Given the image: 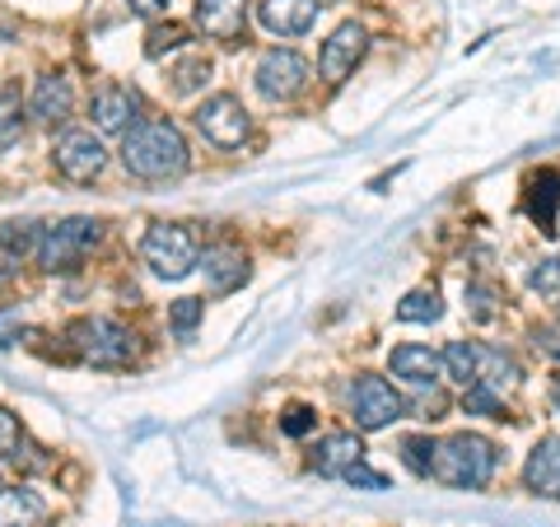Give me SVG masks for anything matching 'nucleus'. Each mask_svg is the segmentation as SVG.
Segmentation results:
<instances>
[{"mask_svg":"<svg viewBox=\"0 0 560 527\" xmlns=\"http://www.w3.org/2000/svg\"><path fill=\"white\" fill-rule=\"evenodd\" d=\"M388 368H393L397 378L416 383V388H430V383L444 374V360H440V350H430V346H416V341H407V346H397L393 355H388Z\"/></svg>","mask_w":560,"mask_h":527,"instance_id":"obj_16","label":"nucleus"},{"mask_svg":"<svg viewBox=\"0 0 560 527\" xmlns=\"http://www.w3.org/2000/svg\"><path fill=\"white\" fill-rule=\"evenodd\" d=\"M20 337H24V313L14 304H5V308H0V350L14 346Z\"/></svg>","mask_w":560,"mask_h":527,"instance_id":"obj_35","label":"nucleus"},{"mask_svg":"<svg viewBox=\"0 0 560 527\" xmlns=\"http://www.w3.org/2000/svg\"><path fill=\"white\" fill-rule=\"evenodd\" d=\"M70 108H75V84L66 75H43L33 84V98H28V113L38 121H66Z\"/></svg>","mask_w":560,"mask_h":527,"instance_id":"obj_17","label":"nucleus"},{"mask_svg":"<svg viewBox=\"0 0 560 527\" xmlns=\"http://www.w3.org/2000/svg\"><path fill=\"white\" fill-rule=\"evenodd\" d=\"M20 444H24L20 420H14L10 411H0V462H5V458H20Z\"/></svg>","mask_w":560,"mask_h":527,"instance_id":"obj_32","label":"nucleus"},{"mask_svg":"<svg viewBox=\"0 0 560 527\" xmlns=\"http://www.w3.org/2000/svg\"><path fill=\"white\" fill-rule=\"evenodd\" d=\"M341 481H346V485H360V490H388V477H383V471H374L370 462L346 467V471H341Z\"/></svg>","mask_w":560,"mask_h":527,"instance_id":"obj_33","label":"nucleus"},{"mask_svg":"<svg viewBox=\"0 0 560 527\" xmlns=\"http://www.w3.org/2000/svg\"><path fill=\"white\" fill-rule=\"evenodd\" d=\"M66 341H70V350H75L84 364H94V368H121V364H131V355H136V337L121 323H113V318H80V323H70Z\"/></svg>","mask_w":560,"mask_h":527,"instance_id":"obj_4","label":"nucleus"},{"mask_svg":"<svg viewBox=\"0 0 560 527\" xmlns=\"http://www.w3.org/2000/svg\"><path fill=\"white\" fill-rule=\"evenodd\" d=\"M430 477L453 490H481L495 477V444L486 434H448L434 444Z\"/></svg>","mask_w":560,"mask_h":527,"instance_id":"obj_2","label":"nucleus"},{"mask_svg":"<svg viewBox=\"0 0 560 527\" xmlns=\"http://www.w3.org/2000/svg\"><path fill=\"white\" fill-rule=\"evenodd\" d=\"M197 267L206 276L210 294H230V290H238L243 280H248V257H243L234 243H215V248H206L197 257Z\"/></svg>","mask_w":560,"mask_h":527,"instance_id":"obj_12","label":"nucleus"},{"mask_svg":"<svg viewBox=\"0 0 560 527\" xmlns=\"http://www.w3.org/2000/svg\"><path fill=\"white\" fill-rule=\"evenodd\" d=\"M463 304H467V313H471V318H495V290H490V285H481V280H471V285L463 290Z\"/></svg>","mask_w":560,"mask_h":527,"instance_id":"obj_30","label":"nucleus"},{"mask_svg":"<svg viewBox=\"0 0 560 527\" xmlns=\"http://www.w3.org/2000/svg\"><path fill=\"white\" fill-rule=\"evenodd\" d=\"M551 407L560 411V374H556V383H551Z\"/></svg>","mask_w":560,"mask_h":527,"instance_id":"obj_37","label":"nucleus"},{"mask_svg":"<svg viewBox=\"0 0 560 527\" xmlns=\"http://www.w3.org/2000/svg\"><path fill=\"white\" fill-rule=\"evenodd\" d=\"M197 131L210 140L215 150H238L253 136V117L234 94H210L197 108Z\"/></svg>","mask_w":560,"mask_h":527,"instance_id":"obj_7","label":"nucleus"},{"mask_svg":"<svg viewBox=\"0 0 560 527\" xmlns=\"http://www.w3.org/2000/svg\"><path fill=\"white\" fill-rule=\"evenodd\" d=\"M528 285H533V294H547V298H556V294H560V257L537 261L533 276H528Z\"/></svg>","mask_w":560,"mask_h":527,"instance_id":"obj_31","label":"nucleus"},{"mask_svg":"<svg viewBox=\"0 0 560 527\" xmlns=\"http://www.w3.org/2000/svg\"><path fill=\"white\" fill-rule=\"evenodd\" d=\"M24 136V98L14 84H0V150H10Z\"/></svg>","mask_w":560,"mask_h":527,"instance_id":"obj_23","label":"nucleus"},{"mask_svg":"<svg viewBox=\"0 0 560 527\" xmlns=\"http://www.w3.org/2000/svg\"><path fill=\"white\" fill-rule=\"evenodd\" d=\"M523 485H528L533 495L560 500V434H547L528 453V462H523Z\"/></svg>","mask_w":560,"mask_h":527,"instance_id":"obj_14","label":"nucleus"},{"mask_svg":"<svg viewBox=\"0 0 560 527\" xmlns=\"http://www.w3.org/2000/svg\"><path fill=\"white\" fill-rule=\"evenodd\" d=\"M401 462H407L416 477H430V462H434V444L425 434H411V438H401Z\"/></svg>","mask_w":560,"mask_h":527,"instance_id":"obj_26","label":"nucleus"},{"mask_svg":"<svg viewBox=\"0 0 560 527\" xmlns=\"http://www.w3.org/2000/svg\"><path fill=\"white\" fill-rule=\"evenodd\" d=\"M201 313H206L201 298H178V304L168 308V327H173V337H178V341H191V337H197Z\"/></svg>","mask_w":560,"mask_h":527,"instance_id":"obj_24","label":"nucleus"},{"mask_svg":"<svg viewBox=\"0 0 560 527\" xmlns=\"http://www.w3.org/2000/svg\"><path fill=\"white\" fill-rule=\"evenodd\" d=\"M168 0H131V10L136 14H145V20H154V14H164Z\"/></svg>","mask_w":560,"mask_h":527,"instance_id":"obj_36","label":"nucleus"},{"mask_svg":"<svg viewBox=\"0 0 560 527\" xmlns=\"http://www.w3.org/2000/svg\"><path fill=\"white\" fill-rule=\"evenodd\" d=\"M103 238V224L90 220V215H70V220H57L47 224V230L38 234V253H33V261H38L43 271H75L84 257H90L98 248Z\"/></svg>","mask_w":560,"mask_h":527,"instance_id":"obj_3","label":"nucleus"},{"mask_svg":"<svg viewBox=\"0 0 560 527\" xmlns=\"http://www.w3.org/2000/svg\"><path fill=\"white\" fill-rule=\"evenodd\" d=\"M318 0H261L257 5V20L267 33H276V38H300V33L313 28V20H318Z\"/></svg>","mask_w":560,"mask_h":527,"instance_id":"obj_13","label":"nucleus"},{"mask_svg":"<svg viewBox=\"0 0 560 527\" xmlns=\"http://www.w3.org/2000/svg\"><path fill=\"white\" fill-rule=\"evenodd\" d=\"M243 20H248V0H197V28L206 38L234 43L243 38Z\"/></svg>","mask_w":560,"mask_h":527,"instance_id":"obj_15","label":"nucleus"},{"mask_svg":"<svg viewBox=\"0 0 560 527\" xmlns=\"http://www.w3.org/2000/svg\"><path fill=\"white\" fill-rule=\"evenodd\" d=\"M206 80H210V61H206V57H187L178 70H173V90H178V94L201 90Z\"/></svg>","mask_w":560,"mask_h":527,"instance_id":"obj_27","label":"nucleus"},{"mask_svg":"<svg viewBox=\"0 0 560 527\" xmlns=\"http://www.w3.org/2000/svg\"><path fill=\"white\" fill-rule=\"evenodd\" d=\"M51 164L70 183H94L103 164H108V150H103V140L94 131H61L57 145H51Z\"/></svg>","mask_w":560,"mask_h":527,"instance_id":"obj_9","label":"nucleus"},{"mask_svg":"<svg viewBox=\"0 0 560 527\" xmlns=\"http://www.w3.org/2000/svg\"><path fill=\"white\" fill-rule=\"evenodd\" d=\"M364 47H370V33H364V24H355V20L341 24V28L323 43V51H318V75H323L327 84H341L350 70L364 61Z\"/></svg>","mask_w":560,"mask_h":527,"instance_id":"obj_10","label":"nucleus"},{"mask_svg":"<svg viewBox=\"0 0 560 527\" xmlns=\"http://www.w3.org/2000/svg\"><path fill=\"white\" fill-rule=\"evenodd\" d=\"M397 318H401V323H440V318H444V298H440V290H434V285L411 290V294L397 304Z\"/></svg>","mask_w":560,"mask_h":527,"instance_id":"obj_22","label":"nucleus"},{"mask_svg":"<svg viewBox=\"0 0 560 527\" xmlns=\"http://www.w3.org/2000/svg\"><path fill=\"white\" fill-rule=\"evenodd\" d=\"M257 94L271 98V103H285V98H300L304 84H308V61L300 57V51L290 47H276L267 51V57L257 61Z\"/></svg>","mask_w":560,"mask_h":527,"instance_id":"obj_8","label":"nucleus"},{"mask_svg":"<svg viewBox=\"0 0 560 527\" xmlns=\"http://www.w3.org/2000/svg\"><path fill=\"white\" fill-rule=\"evenodd\" d=\"M313 425H318V415H313L308 407H290L285 415H280V430H285L290 438H304Z\"/></svg>","mask_w":560,"mask_h":527,"instance_id":"obj_34","label":"nucleus"},{"mask_svg":"<svg viewBox=\"0 0 560 527\" xmlns=\"http://www.w3.org/2000/svg\"><path fill=\"white\" fill-rule=\"evenodd\" d=\"M350 415H355V425L360 430H388L393 420L407 415V401H401V393L393 388L388 378H378V374H360L355 383H350Z\"/></svg>","mask_w":560,"mask_h":527,"instance_id":"obj_6","label":"nucleus"},{"mask_svg":"<svg viewBox=\"0 0 560 527\" xmlns=\"http://www.w3.org/2000/svg\"><path fill=\"white\" fill-rule=\"evenodd\" d=\"M364 462V444H360V434L355 430H337V434H327L318 453H313V467L323 471V477H341L346 467H355Z\"/></svg>","mask_w":560,"mask_h":527,"instance_id":"obj_18","label":"nucleus"},{"mask_svg":"<svg viewBox=\"0 0 560 527\" xmlns=\"http://www.w3.org/2000/svg\"><path fill=\"white\" fill-rule=\"evenodd\" d=\"M463 407H467V415H495V420H504L500 411V393L495 388H486V383H471L467 388V397H463Z\"/></svg>","mask_w":560,"mask_h":527,"instance_id":"obj_28","label":"nucleus"},{"mask_svg":"<svg viewBox=\"0 0 560 527\" xmlns=\"http://www.w3.org/2000/svg\"><path fill=\"white\" fill-rule=\"evenodd\" d=\"M47 504L28 485H0V527H43Z\"/></svg>","mask_w":560,"mask_h":527,"instance_id":"obj_19","label":"nucleus"},{"mask_svg":"<svg viewBox=\"0 0 560 527\" xmlns=\"http://www.w3.org/2000/svg\"><path fill=\"white\" fill-rule=\"evenodd\" d=\"M38 224H5L0 230V243H5V253L14 257V261H24V257H33L38 253Z\"/></svg>","mask_w":560,"mask_h":527,"instance_id":"obj_25","label":"nucleus"},{"mask_svg":"<svg viewBox=\"0 0 560 527\" xmlns=\"http://www.w3.org/2000/svg\"><path fill=\"white\" fill-rule=\"evenodd\" d=\"M556 191H560V178L556 168H541L537 178L528 183V215L541 224V234H556Z\"/></svg>","mask_w":560,"mask_h":527,"instance_id":"obj_20","label":"nucleus"},{"mask_svg":"<svg viewBox=\"0 0 560 527\" xmlns=\"http://www.w3.org/2000/svg\"><path fill=\"white\" fill-rule=\"evenodd\" d=\"M136 113H140V94L127 90V84H103L90 103V117L98 131H121L127 136L136 127Z\"/></svg>","mask_w":560,"mask_h":527,"instance_id":"obj_11","label":"nucleus"},{"mask_svg":"<svg viewBox=\"0 0 560 527\" xmlns=\"http://www.w3.org/2000/svg\"><path fill=\"white\" fill-rule=\"evenodd\" d=\"M440 360H444V374L453 383H463V388H471V383L481 378V360H477V346L471 341H448L440 350Z\"/></svg>","mask_w":560,"mask_h":527,"instance_id":"obj_21","label":"nucleus"},{"mask_svg":"<svg viewBox=\"0 0 560 527\" xmlns=\"http://www.w3.org/2000/svg\"><path fill=\"white\" fill-rule=\"evenodd\" d=\"M121 164H127L131 178L168 183V178H183L187 173L191 150L173 121L154 117V121H136V127L121 136Z\"/></svg>","mask_w":560,"mask_h":527,"instance_id":"obj_1","label":"nucleus"},{"mask_svg":"<svg viewBox=\"0 0 560 527\" xmlns=\"http://www.w3.org/2000/svg\"><path fill=\"white\" fill-rule=\"evenodd\" d=\"M183 43H187V28L183 24H160V28H150L145 57H164V51H178Z\"/></svg>","mask_w":560,"mask_h":527,"instance_id":"obj_29","label":"nucleus"},{"mask_svg":"<svg viewBox=\"0 0 560 527\" xmlns=\"http://www.w3.org/2000/svg\"><path fill=\"white\" fill-rule=\"evenodd\" d=\"M140 257H145V267L164 280H183L191 267H197V238H191L183 224H150L145 243H140Z\"/></svg>","mask_w":560,"mask_h":527,"instance_id":"obj_5","label":"nucleus"}]
</instances>
